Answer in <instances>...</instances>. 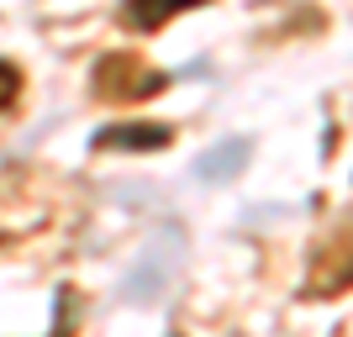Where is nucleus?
I'll use <instances>...</instances> for the list:
<instances>
[{
    "label": "nucleus",
    "mask_w": 353,
    "mask_h": 337,
    "mask_svg": "<svg viewBox=\"0 0 353 337\" xmlns=\"http://www.w3.org/2000/svg\"><path fill=\"white\" fill-rule=\"evenodd\" d=\"M179 248H185V237L169 227V232H159L153 243L143 248V258H137V269L127 274V300H159L163 290H169V279L179 274Z\"/></svg>",
    "instance_id": "nucleus-1"
},
{
    "label": "nucleus",
    "mask_w": 353,
    "mask_h": 337,
    "mask_svg": "<svg viewBox=\"0 0 353 337\" xmlns=\"http://www.w3.org/2000/svg\"><path fill=\"white\" fill-rule=\"evenodd\" d=\"M95 79H101V95H117V101H143V95H159V90H163V74L137 69L132 59L101 63V69H95Z\"/></svg>",
    "instance_id": "nucleus-2"
},
{
    "label": "nucleus",
    "mask_w": 353,
    "mask_h": 337,
    "mask_svg": "<svg viewBox=\"0 0 353 337\" xmlns=\"http://www.w3.org/2000/svg\"><path fill=\"white\" fill-rule=\"evenodd\" d=\"M348 285H353V232H343L338 248L316 253V269H311L306 290L311 295H338V290H348Z\"/></svg>",
    "instance_id": "nucleus-3"
},
{
    "label": "nucleus",
    "mask_w": 353,
    "mask_h": 337,
    "mask_svg": "<svg viewBox=\"0 0 353 337\" xmlns=\"http://www.w3.org/2000/svg\"><path fill=\"white\" fill-rule=\"evenodd\" d=\"M248 153H253L248 137H227V143H216L211 153H201V159H195V174L206 179V185H216V179H232V174H243Z\"/></svg>",
    "instance_id": "nucleus-4"
},
{
    "label": "nucleus",
    "mask_w": 353,
    "mask_h": 337,
    "mask_svg": "<svg viewBox=\"0 0 353 337\" xmlns=\"http://www.w3.org/2000/svg\"><path fill=\"white\" fill-rule=\"evenodd\" d=\"M169 127L163 121H127V127H105V132H95V147H132V153H143V147H169Z\"/></svg>",
    "instance_id": "nucleus-5"
},
{
    "label": "nucleus",
    "mask_w": 353,
    "mask_h": 337,
    "mask_svg": "<svg viewBox=\"0 0 353 337\" xmlns=\"http://www.w3.org/2000/svg\"><path fill=\"white\" fill-rule=\"evenodd\" d=\"M195 6H206V0H127V21L132 27H163L169 16H179V11H195Z\"/></svg>",
    "instance_id": "nucleus-6"
},
{
    "label": "nucleus",
    "mask_w": 353,
    "mask_h": 337,
    "mask_svg": "<svg viewBox=\"0 0 353 337\" xmlns=\"http://www.w3.org/2000/svg\"><path fill=\"white\" fill-rule=\"evenodd\" d=\"M16 90H21V74H16L11 63H0V111L16 101Z\"/></svg>",
    "instance_id": "nucleus-7"
},
{
    "label": "nucleus",
    "mask_w": 353,
    "mask_h": 337,
    "mask_svg": "<svg viewBox=\"0 0 353 337\" xmlns=\"http://www.w3.org/2000/svg\"><path fill=\"white\" fill-rule=\"evenodd\" d=\"M53 337H69V322H59V327H53Z\"/></svg>",
    "instance_id": "nucleus-8"
}]
</instances>
